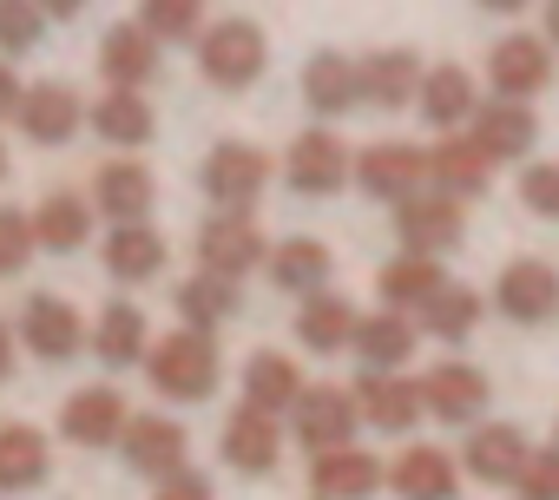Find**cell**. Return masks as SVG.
Returning a JSON list of instances; mask_svg holds the SVG:
<instances>
[{"label":"cell","mask_w":559,"mask_h":500,"mask_svg":"<svg viewBox=\"0 0 559 500\" xmlns=\"http://www.w3.org/2000/svg\"><path fill=\"white\" fill-rule=\"evenodd\" d=\"M145 369H152V389L171 395V402H204L217 389V343L204 330H171L145 349Z\"/></svg>","instance_id":"6da1fadb"},{"label":"cell","mask_w":559,"mask_h":500,"mask_svg":"<svg viewBox=\"0 0 559 500\" xmlns=\"http://www.w3.org/2000/svg\"><path fill=\"white\" fill-rule=\"evenodd\" d=\"M263 60H270V40H263L257 21H237V14H230V21H217V27L198 34V67H204V80L224 86V93L250 86V80L263 73Z\"/></svg>","instance_id":"7a4b0ae2"},{"label":"cell","mask_w":559,"mask_h":500,"mask_svg":"<svg viewBox=\"0 0 559 500\" xmlns=\"http://www.w3.org/2000/svg\"><path fill=\"white\" fill-rule=\"evenodd\" d=\"M198 184L211 191V204H224V211H250V204H257V191L270 184V158H263L257 145L224 139V145H211V158H204Z\"/></svg>","instance_id":"3957f363"},{"label":"cell","mask_w":559,"mask_h":500,"mask_svg":"<svg viewBox=\"0 0 559 500\" xmlns=\"http://www.w3.org/2000/svg\"><path fill=\"white\" fill-rule=\"evenodd\" d=\"M198 264H204V277H224V284H237L243 271H257V264H263V237H257V224H250L243 211L211 217V224L198 230Z\"/></svg>","instance_id":"277c9868"},{"label":"cell","mask_w":559,"mask_h":500,"mask_svg":"<svg viewBox=\"0 0 559 500\" xmlns=\"http://www.w3.org/2000/svg\"><path fill=\"white\" fill-rule=\"evenodd\" d=\"M395 237L415 250V258H435V250L461 243V198H448V191H408L395 204Z\"/></svg>","instance_id":"5b68a950"},{"label":"cell","mask_w":559,"mask_h":500,"mask_svg":"<svg viewBox=\"0 0 559 500\" xmlns=\"http://www.w3.org/2000/svg\"><path fill=\"white\" fill-rule=\"evenodd\" d=\"M86 106L67 80H40V86H21V106H14V126L34 139V145H67L80 132Z\"/></svg>","instance_id":"8992f818"},{"label":"cell","mask_w":559,"mask_h":500,"mask_svg":"<svg viewBox=\"0 0 559 500\" xmlns=\"http://www.w3.org/2000/svg\"><path fill=\"white\" fill-rule=\"evenodd\" d=\"M119 454L132 461V474L165 480V474L185 467V428H178L171 415H126V428H119Z\"/></svg>","instance_id":"52a82bcc"},{"label":"cell","mask_w":559,"mask_h":500,"mask_svg":"<svg viewBox=\"0 0 559 500\" xmlns=\"http://www.w3.org/2000/svg\"><path fill=\"white\" fill-rule=\"evenodd\" d=\"M21 336H27V349L40 356V362H67V356H80V343H86V323H80V310L67 303V297H27V310H21Z\"/></svg>","instance_id":"ba28073f"},{"label":"cell","mask_w":559,"mask_h":500,"mask_svg":"<svg viewBox=\"0 0 559 500\" xmlns=\"http://www.w3.org/2000/svg\"><path fill=\"white\" fill-rule=\"evenodd\" d=\"M290 408H297V434H304L310 454H323V448H349V434H356V395H349V389L323 382V389H304Z\"/></svg>","instance_id":"9c48e42d"},{"label":"cell","mask_w":559,"mask_h":500,"mask_svg":"<svg viewBox=\"0 0 559 500\" xmlns=\"http://www.w3.org/2000/svg\"><path fill=\"white\" fill-rule=\"evenodd\" d=\"M119 428H126V395H119V389H106V382L73 389V395H67V408H60V434H67V441H80V448H112V441H119Z\"/></svg>","instance_id":"30bf717a"},{"label":"cell","mask_w":559,"mask_h":500,"mask_svg":"<svg viewBox=\"0 0 559 500\" xmlns=\"http://www.w3.org/2000/svg\"><path fill=\"white\" fill-rule=\"evenodd\" d=\"M152 198H158V184H152V171L139 158H112L93 178V211H106L112 224H145Z\"/></svg>","instance_id":"8fae6325"},{"label":"cell","mask_w":559,"mask_h":500,"mask_svg":"<svg viewBox=\"0 0 559 500\" xmlns=\"http://www.w3.org/2000/svg\"><path fill=\"white\" fill-rule=\"evenodd\" d=\"M284 171H290V184H297V191L330 198V191H343V178H349V152H343V139H336V132H304V139L290 145Z\"/></svg>","instance_id":"7c38bea8"},{"label":"cell","mask_w":559,"mask_h":500,"mask_svg":"<svg viewBox=\"0 0 559 500\" xmlns=\"http://www.w3.org/2000/svg\"><path fill=\"white\" fill-rule=\"evenodd\" d=\"M500 310H507L513 323H546V317L559 310V271L539 264V258L507 264V271H500Z\"/></svg>","instance_id":"4fadbf2b"},{"label":"cell","mask_w":559,"mask_h":500,"mask_svg":"<svg viewBox=\"0 0 559 500\" xmlns=\"http://www.w3.org/2000/svg\"><path fill=\"white\" fill-rule=\"evenodd\" d=\"M310 487L323 500H369L382 487V467L369 448H323V454H310Z\"/></svg>","instance_id":"5bb4252c"},{"label":"cell","mask_w":559,"mask_h":500,"mask_svg":"<svg viewBox=\"0 0 559 500\" xmlns=\"http://www.w3.org/2000/svg\"><path fill=\"white\" fill-rule=\"evenodd\" d=\"M349 395H356V415H369L389 434L415 428V415H421V382H402V376H382V369H362V382Z\"/></svg>","instance_id":"9a60e30c"},{"label":"cell","mask_w":559,"mask_h":500,"mask_svg":"<svg viewBox=\"0 0 559 500\" xmlns=\"http://www.w3.org/2000/svg\"><path fill=\"white\" fill-rule=\"evenodd\" d=\"M99 73H106L112 86L139 93L145 80H158V40H152L139 21H119V27L106 34V47H99Z\"/></svg>","instance_id":"2e32d148"},{"label":"cell","mask_w":559,"mask_h":500,"mask_svg":"<svg viewBox=\"0 0 559 500\" xmlns=\"http://www.w3.org/2000/svg\"><path fill=\"white\" fill-rule=\"evenodd\" d=\"M539 139V119L526 99H493V106H474V145L487 158H520L526 145Z\"/></svg>","instance_id":"e0dca14e"},{"label":"cell","mask_w":559,"mask_h":500,"mask_svg":"<svg viewBox=\"0 0 559 500\" xmlns=\"http://www.w3.org/2000/svg\"><path fill=\"white\" fill-rule=\"evenodd\" d=\"M356 178H362V191L369 198H408V191H421V178H428V158L415 152V145H369L362 158H356Z\"/></svg>","instance_id":"ac0fdd59"},{"label":"cell","mask_w":559,"mask_h":500,"mask_svg":"<svg viewBox=\"0 0 559 500\" xmlns=\"http://www.w3.org/2000/svg\"><path fill=\"white\" fill-rule=\"evenodd\" d=\"M47 467H53V448H47L40 428H27V421H0V493H27V487H40Z\"/></svg>","instance_id":"d6986e66"},{"label":"cell","mask_w":559,"mask_h":500,"mask_svg":"<svg viewBox=\"0 0 559 500\" xmlns=\"http://www.w3.org/2000/svg\"><path fill=\"white\" fill-rule=\"evenodd\" d=\"M297 395H304V369H297L290 356L257 349V356L243 362V408H257V415H284Z\"/></svg>","instance_id":"ffe728a7"},{"label":"cell","mask_w":559,"mask_h":500,"mask_svg":"<svg viewBox=\"0 0 559 500\" xmlns=\"http://www.w3.org/2000/svg\"><path fill=\"white\" fill-rule=\"evenodd\" d=\"M493 86H500V99H533L546 80H552V53H546V40H526V34H513V40H500L493 47Z\"/></svg>","instance_id":"44dd1931"},{"label":"cell","mask_w":559,"mask_h":500,"mask_svg":"<svg viewBox=\"0 0 559 500\" xmlns=\"http://www.w3.org/2000/svg\"><path fill=\"white\" fill-rule=\"evenodd\" d=\"M86 343H93V356H99L106 369H132V362L145 356V343H152L145 310H139V303H106L99 323L86 330Z\"/></svg>","instance_id":"7402d4cb"},{"label":"cell","mask_w":559,"mask_h":500,"mask_svg":"<svg viewBox=\"0 0 559 500\" xmlns=\"http://www.w3.org/2000/svg\"><path fill=\"white\" fill-rule=\"evenodd\" d=\"M349 349L362 356V369H382V376H395V369L415 356V323H408V317H395V310H382V317H356V330H349Z\"/></svg>","instance_id":"603a6c76"},{"label":"cell","mask_w":559,"mask_h":500,"mask_svg":"<svg viewBox=\"0 0 559 500\" xmlns=\"http://www.w3.org/2000/svg\"><path fill=\"white\" fill-rule=\"evenodd\" d=\"M421 408H435L441 421H474V415L487 408V376L467 369V362H441V369H428V382H421Z\"/></svg>","instance_id":"cb8c5ba5"},{"label":"cell","mask_w":559,"mask_h":500,"mask_svg":"<svg viewBox=\"0 0 559 500\" xmlns=\"http://www.w3.org/2000/svg\"><path fill=\"white\" fill-rule=\"evenodd\" d=\"M276 415H257V408H237L230 421H224V461L237 467V474H270L276 467Z\"/></svg>","instance_id":"d4e9b609"},{"label":"cell","mask_w":559,"mask_h":500,"mask_svg":"<svg viewBox=\"0 0 559 500\" xmlns=\"http://www.w3.org/2000/svg\"><path fill=\"white\" fill-rule=\"evenodd\" d=\"M356 86H362V99H369V106H408V99H415V86H421V60H415L408 47L369 53V60L356 67Z\"/></svg>","instance_id":"484cf974"},{"label":"cell","mask_w":559,"mask_h":500,"mask_svg":"<svg viewBox=\"0 0 559 500\" xmlns=\"http://www.w3.org/2000/svg\"><path fill=\"white\" fill-rule=\"evenodd\" d=\"M27 224H34V250H80L93 237V204L80 191H53V198H40V211Z\"/></svg>","instance_id":"4316f807"},{"label":"cell","mask_w":559,"mask_h":500,"mask_svg":"<svg viewBox=\"0 0 559 500\" xmlns=\"http://www.w3.org/2000/svg\"><path fill=\"white\" fill-rule=\"evenodd\" d=\"M106 271H112L119 284L158 277V271H165V237H158L152 224H112V237H106Z\"/></svg>","instance_id":"83f0119b"},{"label":"cell","mask_w":559,"mask_h":500,"mask_svg":"<svg viewBox=\"0 0 559 500\" xmlns=\"http://www.w3.org/2000/svg\"><path fill=\"white\" fill-rule=\"evenodd\" d=\"M86 119H93V132H99L106 145H145V139L158 132L152 99H145V93H126V86H112V93H106Z\"/></svg>","instance_id":"f1b7e54d"},{"label":"cell","mask_w":559,"mask_h":500,"mask_svg":"<svg viewBox=\"0 0 559 500\" xmlns=\"http://www.w3.org/2000/svg\"><path fill=\"white\" fill-rule=\"evenodd\" d=\"M304 99H310V112H323V119L349 112V106L362 99V86H356V60H343V53H317V60L304 67Z\"/></svg>","instance_id":"f546056e"},{"label":"cell","mask_w":559,"mask_h":500,"mask_svg":"<svg viewBox=\"0 0 559 500\" xmlns=\"http://www.w3.org/2000/svg\"><path fill=\"white\" fill-rule=\"evenodd\" d=\"M520 467H526V434L520 428H507V421L474 428V441H467V474L474 480H513Z\"/></svg>","instance_id":"4dcf8cb0"},{"label":"cell","mask_w":559,"mask_h":500,"mask_svg":"<svg viewBox=\"0 0 559 500\" xmlns=\"http://www.w3.org/2000/svg\"><path fill=\"white\" fill-rule=\"evenodd\" d=\"M270 277H276V290L317 297V290L330 284V250H323L317 237H290V243L270 250Z\"/></svg>","instance_id":"1f68e13d"},{"label":"cell","mask_w":559,"mask_h":500,"mask_svg":"<svg viewBox=\"0 0 559 500\" xmlns=\"http://www.w3.org/2000/svg\"><path fill=\"white\" fill-rule=\"evenodd\" d=\"M487 165H493V158H487L474 139H441V145H435V158H428V178H435L448 198H480Z\"/></svg>","instance_id":"d6a6232c"},{"label":"cell","mask_w":559,"mask_h":500,"mask_svg":"<svg viewBox=\"0 0 559 500\" xmlns=\"http://www.w3.org/2000/svg\"><path fill=\"white\" fill-rule=\"evenodd\" d=\"M441 284H448V271H441L435 258H415V250H408V258H395V264L382 271V297H389V310H395V317L421 310Z\"/></svg>","instance_id":"836d02e7"},{"label":"cell","mask_w":559,"mask_h":500,"mask_svg":"<svg viewBox=\"0 0 559 500\" xmlns=\"http://www.w3.org/2000/svg\"><path fill=\"white\" fill-rule=\"evenodd\" d=\"M349 330H356V310H349L343 297H330V290L304 297V310H297V336H304L317 356H330V349H349Z\"/></svg>","instance_id":"e575fe53"},{"label":"cell","mask_w":559,"mask_h":500,"mask_svg":"<svg viewBox=\"0 0 559 500\" xmlns=\"http://www.w3.org/2000/svg\"><path fill=\"white\" fill-rule=\"evenodd\" d=\"M389 480H395L402 500H454V467H448L441 448H408Z\"/></svg>","instance_id":"d590c367"},{"label":"cell","mask_w":559,"mask_h":500,"mask_svg":"<svg viewBox=\"0 0 559 500\" xmlns=\"http://www.w3.org/2000/svg\"><path fill=\"white\" fill-rule=\"evenodd\" d=\"M415 99H421V112H428L435 126H461V119H474V80H467L461 67H435V73H421Z\"/></svg>","instance_id":"8d00e7d4"},{"label":"cell","mask_w":559,"mask_h":500,"mask_svg":"<svg viewBox=\"0 0 559 500\" xmlns=\"http://www.w3.org/2000/svg\"><path fill=\"white\" fill-rule=\"evenodd\" d=\"M178 317H185V330H217L224 317H237V284H224V277H185L178 284Z\"/></svg>","instance_id":"74e56055"},{"label":"cell","mask_w":559,"mask_h":500,"mask_svg":"<svg viewBox=\"0 0 559 500\" xmlns=\"http://www.w3.org/2000/svg\"><path fill=\"white\" fill-rule=\"evenodd\" d=\"M421 323H428L435 336H467V330L480 323V297L461 290V284H441V290L421 303Z\"/></svg>","instance_id":"f35d334b"},{"label":"cell","mask_w":559,"mask_h":500,"mask_svg":"<svg viewBox=\"0 0 559 500\" xmlns=\"http://www.w3.org/2000/svg\"><path fill=\"white\" fill-rule=\"evenodd\" d=\"M198 8L204 0H139V27L165 47V40H191L198 34Z\"/></svg>","instance_id":"ab89813d"},{"label":"cell","mask_w":559,"mask_h":500,"mask_svg":"<svg viewBox=\"0 0 559 500\" xmlns=\"http://www.w3.org/2000/svg\"><path fill=\"white\" fill-rule=\"evenodd\" d=\"M40 34H47V21L34 0H0V53H34Z\"/></svg>","instance_id":"60d3db41"},{"label":"cell","mask_w":559,"mask_h":500,"mask_svg":"<svg viewBox=\"0 0 559 500\" xmlns=\"http://www.w3.org/2000/svg\"><path fill=\"white\" fill-rule=\"evenodd\" d=\"M34 258V224L21 204H0V277H21Z\"/></svg>","instance_id":"b9f144b4"},{"label":"cell","mask_w":559,"mask_h":500,"mask_svg":"<svg viewBox=\"0 0 559 500\" xmlns=\"http://www.w3.org/2000/svg\"><path fill=\"white\" fill-rule=\"evenodd\" d=\"M520 204H526L533 217H559V165H526Z\"/></svg>","instance_id":"7bdbcfd3"},{"label":"cell","mask_w":559,"mask_h":500,"mask_svg":"<svg viewBox=\"0 0 559 500\" xmlns=\"http://www.w3.org/2000/svg\"><path fill=\"white\" fill-rule=\"evenodd\" d=\"M513 480H520V493H526V500H559V448L526 454V467H520Z\"/></svg>","instance_id":"ee69618b"},{"label":"cell","mask_w":559,"mask_h":500,"mask_svg":"<svg viewBox=\"0 0 559 500\" xmlns=\"http://www.w3.org/2000/svg\"><path fill=\"white\" fill-rule=\"evenodd\" d=\"M152 500H211V480L198 474V467H178V474H165L158 480V493Z\"/></svg>","instance_id":"f6af8a7d"},{"label":"cell","mask_w":559,"mask_h":500,"mask_svg":"<svg viewBox=\"0 0 559 500\" xmlns=\"http://www.w3.org/2000/svg\"><path fill=\"white\" fill-rule=\"evenodd\" d=\"M14 106H21V80L14 67H0V119H14Z\"/></svg>","instance_id":"bcb514c9"},{"label":"cell","mask_w":559,"mask_h":500,"mask_svg":"<svg viewBox=\"0 0 559 500\" xmlns=\"http://www.w3.org/2000/svg\"><path fill=\"white\" fill-rule=\"evenodd\" d=\"M34 8H40V21H73L86 0H34Z\"/></svg>","instance_id":"7dc6e473"},{"label":"cell","mask_w":559,"mask_h":500,"mask_svg":"<svg viewBox=\"0 0 559 500\" xmlns=\"http://www.w3.org/2000/svg\"><path fill=\"white\" fill-rule=\"evenodd\" d=\"M8 376H14V330L0 323V382H8Z\"/></svg>","instance_id":"c3c4849f"},{"label":"cell","mask_w":559,"mask_h":500,"mask_svg":"<svg viewBox=\"0 0 559 500\" xmlns=\"http://www.w3.org/2000/svg\"><path fill=\"white\" fill-rule=\"evenodd\" d=\"M480 8H493V14H513V8H526V0H480Z\"/></svg>","instance_id":"681fc988"},{"label":"cell","mask_w":559,"mask_h":500,"mask_svg":"<svg viewBox=\"0 0 559 500\" xmlns=\"http://www.w3.org/2000/svg\"><path fill=\"white\" fill-rule=\"evenodd\" d=\"M546 34H552V47H559V0H552V14H546Z\"/></svg>","instance_id":"f907efd6"},{"label":"cell","mask_w":559,"mask_h":500,"mask_svg":"<svg viewBox=\"0 0 559 500\" xmlns=\"http://www.w3.org/2000/svg\"><path fill=\"white\" fill-rule=\"evenodd\" d=\"M0 178H8V145H0Z\"/></svg>","instance_id":"816d5d0a"}]
</instances>
